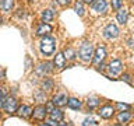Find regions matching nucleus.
Here are the masks:
<instances>
[{
  "instance_id": "1",
  "label": "nucleus",
  "mask_w": 134,
  "mask_h": 126,
  "mask_svg": "<svg viewBox=\"0 0 134 126\" xmlns=\"http://www.w3.org/2000/svg\"><path fill=\"white\" fill-rule=\"evenodd\" d=\"M39 46H41V52L43 55H46V56H48V55H52L53 50H54V39L45 35L43 38H42Z\"/></svg>"
},
{
  "instance_id": "2",
  "label": "nucleus",
  "mask_w": 134,
  "mask_h": 126,
  "mask_svg": "<svg viewBox=\"0 0 134 126\" xmlns=\"http://www.w3.org/2000/svg\"><path fill=\"white\" fill-rule=\"evenodd\" d=\"M78 55L84 62H90L92 59V56H94V48H92V45L88 44V42L82 44L80 50H78Z\"/></svg>"
},
{
  "instance_id": "3",
  "label": "nucleus",
  "mask_w": 134,
  "mask_h": 126,
  "mask_svg": "<svg viewBox=\"0 0 134 126\" xmlns=\"http://www.w3.org/2000/svg\"><path fill=\"white\" fill-rule=\"evenodd\" d=\"M3 108L4 111L8 112V113H13L17 111V101L14 97H8V98H4L3 101Z\"/></svg>"
},
{
  "instance_id": "4",
  "label": "nucleus",
  "mask_w": 134,
  "mask_h": 126,
  "mask_svg": "<svg viewBox=\"0 0 134 126\" xmlns=\"http://www.w3.org/2000/svg\"><path fill=\"white\" fill-rule=\"evenodd\" d=\"M103 35L108 38V39H113V38H116L119 35V29L115 24H108L106 27L103 29Z\"/></svg>"
},
{
  "instance_id": "5",
  "label": "nucleus",
  "mask_w": 134,
  "mask_h": 126,
  "mask_svg": "<svg viewBox=\"0 0 134 126\" xmlns=\"http://www.w3.org/2000/svg\"><path fill=\"white\" fill-rule=\"evenodd\" d=\"M121 67H123V65H121L120 60H112L110 65H109V73H110L112 76L119 74L121 71Z\"/></svg>"
},
{
  "instance_id": "6",
  "label": "nucleus",
  "mask_w": 134,
  "mask_h": 126,
  "mask_svg": "<svg viewBox=\"0 0 134 126\" xmlns=\"http://www.w3.org/2000/svg\"><path fill=\"white\" fill-rule=\"evenodd\" d=\"M32 115L35 119L38 120H42V119H45V116H46V108L43 107V105H38V107L32 111Z\"/></svg>"
},
{
  "instance_id": "7",
  "label": "nucleus",
  "mask_w": 134,
  "mask_h": 126,
  "mask_svg": "<svg viewBox=\"0 0 134 126\" xmlns=\"http://www.w3.org/2000/svg\"><path fill=\"white\" fill-rule=\"evenodd\" d=\"M113 112H115V109H113L112 105H105V107L100 108V116L103 118V119H110L113 116Z\"/></svg>"
},
{
  "instance_id": "8",
  "label": "nucleus",
  "mask_w": 134,
  "mask_h": 126,
  "mask_svg": "<svg viewBox=\"0 0 134 126\" xmlns=\"http://www.w3.org/2000/svg\"><path fill=\"white\" fill-rule=\"evenodd\" d=\"M105 57H106V50H105V48H102V46L96 48L95 55H94V62L95 63H100Z\"/></svg>"
},
{
  "instance_id": "9",
  "label": "nucleus",
  "mask_w": 134,
  "mask_h": 126,
  "mask_svg": "<svg viewBox=\"0 0 134 126\" xmlns=\"http://www.w3.org/2000/svg\"><path fill=\"white\" fill-rule=\"evenodd\" d=\"M92 8L98 13L106 10V0H92Z\"/></svg>"
},
{
  "instance_id": "10",
  "label": "nucleus",
  "mask_w": 134,
  "mask_h": 126,
  "mask_svg": "<svg viewBox=\"0 0 134 126\" xmlns=\"http://www.w3.org/2000/svg\"><path fill=\"white\" fill-rule=\"evenodd\" d=\"M63 116L64 115H63V112L59 108H53L52 111H50V120L52 122H54V120L60 122V120H63Z\"/></svg>"
},
{
  "instance_id": "11",
  "label": "nucleus",
  "mask_w": 134,
  "mask_h": 126,
  "mask_svg": "<svg viewBox=\"0 0 134 126\" xmlns=\"http://www.w3.org/2000/svg\"><path fill=\"white\" fill-rule=\"evenodd\" d=\"M52 102L56 105V107H63V105H66V102H67V95L66 94H57V95H54Z\"/></svg>"
},
{
  "instance_id": "12",
  "label": "nucleus",
  "mask_w": 134,
  "mask_h": 126,
  "mask_svg": "<svg viewBox=\"0 0 134 126\" xmlns=\"http://www.w3.org/2000/svg\"><path fill=\"white\" fill-rule=\"evenodd\" d=\"M52 31V27H50L49 24H46V23H43V24H41L39 27H38V29H36V34L39 36H45V35H48V34Z\"/></svg>"
},
{
  "instance_id": "13",
  "label": "nucleus",
  "mask_w": 134,
  "mask_h": 126,
  "mask_svg": "<svg viewBox=\"0 0 134 126\" xmlns=\"http://www.w3.org/2000/svg\"><path fill=\"white\" fill-rule=\"evenodd\" d=\"M17 113H18L20 116H23V118H29L32 115V111L34 109L31 108V107H27V105H23V107H20L18 109H17Z\"/></svg>"
},
{
  "instance_id": "14",
  "label": "nucleus",
  "mask_w": 134,
  "mask_h": 126,
  "mask_svg": "<svg viewBox=\"0 0 134 126\" xmlns=\"http://www.w3.org/2000/svg\"><path fill=\"white\" fill-rule=\"evenodd\" d=\"M66 65V59L63 56V53H57L56 56H54V67H57V69H63Z\"/></svg>"
},
{
  "instance_id": "15",
  "label": "nucleus",
  "mask_w": 134,
  "mask_h": 126,
  "mask_svg": "<svg viewBox=\"0 0 134 126\" xmlns=\"http://www.w3.org/2000/svg\"><path fill=\"white\" fill-rule=\"evenodd\" d=\"M131 119V113L129 111H124V112H120L119 115H117V120H119V123H127V122Z\"/></svg>"
},
{
  "instance_id": "16",
  "label": "nucleus",
  "mask_w": 134,
  "mask_h": 126,
  "mask_svg": "<svg viewBox=\"0 0 134 126\" xmlns=\"http://www.w3.org/2000/svg\"><path fill=\"white\" fill-rule=\"evenodd\" d=\"M13 6H14V0H2L0 2V10H3V11H10Z\"/></svg>"
},
{
  "instance_id": "17",
  "label": "nucleus",
  "mask_w": 134,
  "mask_h": 126,
  "mask_svg": "<svg viewBox=\"0 0 134 126\" xmlns=\"http://www.w3.org/2000/svg\"><path fill=\"white\" fill-rule=\"evenodd\" d=\"M67 105H69V108L71 109H78L80 107H81V101L77 99V98H70V99H67Z\"/></svg>"
},
{
  "instance_id": "18",
  "label": "nucleus",
  "mask_w": 134,
  "mask_h": 126,
  "mask_svg": "<svg viewBox=\"0 0 134 126\" xmlns=\"http://www.w3.org/2000/svg\"><path fill=\"white\" fill-rule=\"evenodd\" d=\"M127 11L126 10H120V11H117V21H119L120 24H126L127 23Z\"/></svg>"
},
{
  "instance_id": "19",
  "label": "nucleus",
  "mask_w": 134,
  "mask_h": 126,
  "mask_svg": "<svg viewBox=\"0 0 134 126\" xmlns=\"http://www.w3.org/2000/svg\"><path fill=\"white\" fill-rule=\"evenodd\" d=\"M36 71H38L39 74L49 73V71H50V63H48V62H46V63H41V65H39V67L36 69Z\"/></svg>"
},
{
  "instance_id": "20",
  "label": "nucleus",
  "mask_w": 134,
  "mask_h": 126,
  "mask_svg": "<svg viewBox=\"0 0 134 126\" xmlns=\"http://www.w3.org/2000/svg\"><path fill=\"white\" fill-rule=\"evenodd\" d=\"M42 20L45 21V23H49V21L53 20V11L52 10H45L42 13Z\"/></svg>"
},
{
  "instance_id": "21",
  "label": "nucleus",
  "mask_w": 134,
  "mask_h": 126,
  "mask_svg": "<svg viewBox=\"0 0 134 126\" xmlns=\"http://www.w3.org/2000/svg\"><path fill=\"white\" fill-rule=\"evenodd\" d=\"M63 56H64V59L73 60V59L75 57V52L71 48H67V49H64V52H63Z\"/></svg>"
},
{
  "instance_id": "22",
  "label": "nucleus",
  "mask_w": 134,
  "mask_h": 126,
  "mask_svg": "<svg viewBox=\"0 0 134 126\" xmlns=\"http://www.w3.org/2000/svg\"><path fill=\"white\" fill-rule=\"evenodd\" d=\"M74 10L78 15H84V7H82V3L81 2H75L74 4Z\"/></svg>"
},
{
  "instance_id": "23",
  "label": "nucleus",
  "mask_w": 134,
  "mask_h": 126,
  "mask_svg": "<svg viewBox=\"0 0 134 126\" xmlns=\"http://www.w3.org/2000/svg\"><path fill=\"white\" fill-rule=\"evenodd\" d=\"M87 104H88V107H90V108H95V107H98L99 99L98 98H90L87 101Z\"/></svg>"
},
{
  "instance_id": "24",
  "label": "nucleus",
  "mask_w": 134,
  "mask_h": 126,
  "mask_svg": "<svg viewBox=\"0 0 134 126\" xmlns=\"http://www.w3.org/2000/svg\"><path fill=\"white\" fill-rule=\"evenodd\" d=\"M121 4H123V0H112V7L115 10H119L121 7Z\"/></svg>"
},
{
  "instance_id": "25",
  "label": "nucleus",
  "mask_w": 134,
  "mask_h": 126,
  "mask_svg": "<svg viewBox=\"0 0 134 126\" xmlns=\"http://www.w3.org/2000/svg\"><path fill=\"white\" fill-rule=\"evenodd\" d=\"M117 108L121 109V111H129V109H130V105H129V104H121V102H117Z\"/></svg>"
},
{
  "instance_id": "26",
  "label": "nucleus",
  "mask_w": 134,
  "mask_h": 126,
  "mask_svg": "<svg viewBox=\"0 0 134 126\" xmlns=\"http://www.w3.org/2000/svg\"><path fill=\"white\" fill-rule=\"evenodd\" d=\"M52 86H53V83L50 81V80H46V81L43 83V88H45V90H50Z\"/></svg>"
},
{
  "instance_id": "27",
  "label": "nucleus",
  "mask_w": 134,
  "mask_h": 126,
  "mask_svg": "<svg viewBox=\"0 0 134 126\" xmlns=\"http://www.w3.org/2000/svg\"><path fill=\"white\" fill-rule=\"evenodd\" d=\"M57 3L60 4V6L64 7V6H69V4L71 3V0H57Z\"/></svg>"
},
{
  "instance_id": "28",
  "label": "nucleus",
  "mask_w": 134,
  "mask_h": 126,
  "mask_svg": "<svg viewBox=\"0 0 134 126\" xmlns=\"http://www.w3.org/2000/svg\"><path fill=\"white\" fill-rule=\"evenodd\" d=\"M121 80H124L126 83H129L130 86H131V80H130V76H129V74H123V77H121Z\"/></svg>"
},
{
  "instance_id": "29",
  "label": "nucleus",
  "mask_w": 134,
  "mask_h": 126,
  "mask_svg": "<svg viewBox=\"0 0 134 126\" xmlns=\"http://www.w3.org/2000/svg\"><path fill=\"white\" fill-rule=\"evenodd\" d=\"M4 95H6V90H4V88H0V101L4 99Z\"/></svg>"
},
{
  "instance_id": "30",
  "label": "nucleus",
  "mask_w": 134,
  "mask_h": 126,
  "mask_svg": "<svg viewBox=\"0 0 134 126\" xmlns=\"http://www.w3.org/2000/svg\"><path fill=\"white\" fill-rule=\"evenodd\" d=\"M91 123H94V122H92V120H88V119H85V120H84V123H82V126H92Z\"/></svg>"
},
{
  "instance_id": "31",
  "label": "nucleus",
  "mask_w": 134,
  "mask_h": 126,
  "mask_svg": "<svg viewBox=\"0 0 134 126\" xmlns=\"http://www.w3.org/2000/svg\"><path fill=\"white\" fill-rule=\"evenodd\" d=\"M4 78H6V71L0 70V80H4Z\"/></svg>"
},
{
  "instance_id": "32",
  "label": "nucleus",
  "mask_w": 134,
  "mask_h": 126,
  "mask_svg": "<svg viewBox=\"0 0 134 126\" xmlns=\"http://www.w3.org/2000/svg\"><path fill=\"white\" fill-rule=\"evenodd\" d=\"M59 126H67V125L64 123V122H62V120H60V125H59Z\"/></svg>"
},
{
  "instance_id": "33",
  "label": "nucleus",
  "mask_w": 134,
  "mask_h": 126,
  "mask_svg": "<svg viewBox=\"0 0 134 126\" xmlns=\"http://www.w3.org/2000/svg\"><path fill=\"white\" fill-rule=\"evenodd\" d=\"M84 3H92V0H82Z\"/></svg>"
},
{
  "instance_id": "34",
  "label": "nucleus",
  "mask_w": 134,
  "mask_h": 126,
  "mask_svg": "<svg viewBox=\"0 0 134 126\" xmlns=\"http://www.w3.org/2000/svg\"><path fill=\"white\" fill-rule=\"evenodd\" d=\"M39 126H50V125H48V123H42V125H39Z\"/></svg>"
}]
</instances>
